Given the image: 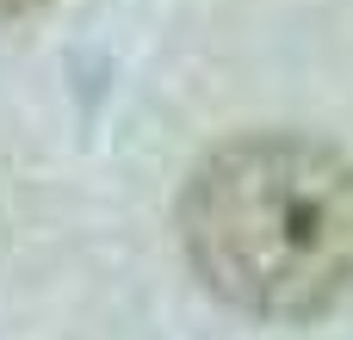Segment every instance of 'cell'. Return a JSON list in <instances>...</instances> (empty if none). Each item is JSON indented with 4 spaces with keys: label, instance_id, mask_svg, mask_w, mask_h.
<instances>
[{
    "label": "cell",
    "instance_id": "obj_1",
    "mask_svg": "<svg viewBox=\"0 0 353 340\" xmlns=\"http://www.w3.org/2000/svg\"><path fill=\"white\" fill-rule=\"evenodd\" d=\"M174 235L236 316L323 322L353 304V155L304 130H242L186 173Z\"/></svg>",
    "mask_w": 353,
    "mask_h": 340
},
{
    "label": "cell",
    "instance_id": "obj_2",
    "mask_svg": "<svg viewBox=\"0 0 353 340\" xmlns=\"http://www.w3.org/2000/svg\"><path fill=\"white\" fill-rule=\"evenodd\" d=\"M50 0H0V25H19V19H31V12H43Z\"/></svg>",
    "mask_w": 353,
    "mask_h": 340
}]
</instances>
